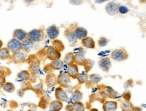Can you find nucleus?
I'll list each match as a JSON object with an SVG mask.
<instances>
[{
	"label": "nucleus",
	"mask_w": 146,
	"mask_h": 111,
	"mask_svg": "<svg viewBox=\"0 0 146 111\" xmlns=\"http://www.w3.org/2000/svg\"><path fill=\"white\" fill-rule=\"evenodd\" d=\"M111 57L114 61H123L127 59L129 55H128L127 52L125 49H118L113 51L112 54H111Z\"/></svg>",
	"instance_id": "f257e3e1"
},
{
	"label": "nucleus",
	"mask_w": 146,
	"mask_h": 111,
	"mask_svg": "<svg viewBox=\"0 0 146 111\" xmlns=\"http://www.w3.org/2000/svg\"><path fill=\"white\" fill-rule=\"evenodd\" d=\"M43 31L39 29H33L27 34V38L31 40L33 43L41 41L43 39Z\"/></svg>",
	"instance_id": "f03ea898"
},
{
	"label": "nucleus",
	"mask_w": 146,
	"mask_h": 111,
	"mask_svg": "<svg viewBox=\"0 0 146 111\" xmlns=\"http://www.w3.org/2000/svg\"><path fill=\"white\" fill-rule=\"evenodd\" d=\"M7 45H8V49H9V51L12 52L13 53L21 51L22 49L21 42L18 41L14 39H12L10 41H9Z\"/></svg>",
	"instance_id": "7ed1b4c3"
},
{
	"label": "nucleus",
	"mask_w": 146,
	"mask_h": 111,
	"mask_svg": "<svg viewBox=\"0 0 146 111\" xmlns=\"http://www.w3.org/2000/svg\"><path fill=\"white\" fill-rule=\"evenodd\" d=\"M46 55H47V58L51 60H52V61L60 59V57H61V54H60V53L59 51H58L56 49H55L54 47H47L46 50Z\"/></svg>",
	"instance_id": "20e7f679"
},
{
	"label": "nucleus",
	"mask_w": 146,
	"mask_h": 111,
	"mask_svg": "<svg viewBox=\"0 0 146 111\" xmlns=\"http://www.w3.org/2000/svg\"><path fill=\"white\" fill-rule=\"evenodd\" d=\"M118 8L119 5L113 1H110L106 6V11L110 16H114L118 12Z\"/></svg>",
	"instance_id": "39448f33"
},
{
	"label": "nucleus",
	"mask_w": 146,
	"mask_h": 111,
	"mask_svg": "<svg viewBox=\"0 0 146 111\" xmlns=\"http://www.w3.org/2000/svg\"><path fill=\"white\" fill-rule=\"evenodd\" d=\"M27 34L26 31L22 29H16L13 32V39L20 42H23L27 39Z\"/></svg>",
	"instance_id": "423d86ee"
},
{
	"label": "nucleus",
	"mask_w": 146,
	"mask_h": 111,
	"mask_svg": "<svg viewBox=\"0 0 146 111\" xmlns=\"http://www.w3.org/2000/svg\"><path fill=\"white\" fill-rule=\"evenodd\" d=\"M47 34L48 36V37L52 40H55L56 38L58 37V35L60 34L59 29L57 26H51L47 28Z\"/></svg>",
	"instance_id": "0eeeda50"
},
{
	"label": "nucleus",
	"mask_w": 146,
	"mask_h": 111,
	"mask_svg": "<svg viewBox=\"0 0 146 111\" xmlns=\"http://www.w3.org/2000/svg\"><path fill=\"white\" fill-rule=\"evenodd\" d=\"M55 95H56V97L58 100L60 102L66 101L68 99V96L66 92L62 88H58L56 89Z\"/></svg>",
	"instance_id": "6e6552de"
},
{
	"label": "nucleus",
	"mask_w": 146,
	"mask_h": 111,
	"mask_svg": "<svg viewBox=\"0 0 146 111\" xmlns=\"http://www.w3.org/2000/svg\"><path fill=\"white\" fill-rule=\"evenodd\" d=\"M74 36L77 39L83 40V39L87 37V30L83 27H77L75 30L73 31Z\"/></svg>",
	"instance_id": "1a4fd4ad"
},
{
	"label": "nucleus",
	"mask_w": 146,
	"mask_h": 111,
	"mask_svg": "<svg viewBox=\"0 0 146 111\" xmlns=\"http://www.w3.org/2000/svg\"><path fill=\"white\" fill-rule=\"evenodd\" d=\"M99 67L104 72H108L110 70L111 67V61L108 58H104L102 59L98 63Z\"/></svg>",
	"instance_id": "9d476101"
},
{
	"label": "nucleus",
	"mask_w": 146,
	"mask_h": 111,
	"mask_svg": "<svg viewBox=\"0 0 146 111\" xmlns=\"http://www.w3.org/2000/svg\"><path fill=\"white\" fill-rule=\"evenodd\" d=\"M12 59L15 63H24L26 61V55L23 52H17L13 53L12 55Z\"/></svg>",
	"instance_id": "9b49d317"
},
{
	"label": "nucleus",
	"mask_w": 146,
	"mask_h": 111,
	"mask_svg": "<svg viewBox=\"0 0 146 111\" xmlns=\"http://www.w3.org/2000/svg\"><path fill=\"white\" fill-rule=\"evenodd\" d=\"M81 44L84 47L87 49H95V47H96L94 40L92 38L88 37V36L81 40Z\"/></svg>",
	"instance_id": "f8f14e48"
},
{
	"label": "nucleus",
	"mask_w": 146,
	"mask_h": 111,
	"mask_svg": "<svg viewBox=\"0 0 146 111\" xmlns=\"http://www.w3.org/2000/svg\"><path fill=\"white\" fill-rule=\"evenodd\" d=\"M70 81V78L67 74H60L57 79V82L62 86H67Z\"/></svg>",
	"instance_id": "ddd939ff"
},
{
	"label": "nucleus",
	"mask_w": 146,
	"mask_h": 111,
	"mask_svg": "<svg viewBox=\"0 0 146 111\" xmlns=\"http://www.w3.org/2000/svg\"><path fill=\"white\" fill-rule=\"evenodd\" d=\"M67 73L69 77L72 78H76L78 75V68L77 65L75 64H72L69 65L67 70Z\"/></svg>",
	"instance_id": "4468645a"
},
{
	"label": "nucleus",
	"mask_w": 146,
	"mask_h": 111,
	"mask_svg": "<svg viewBox=\"0 0 146 111\" xmlns=\"http://www.w3.org/2000/svg\"><path fill=\"white\" fill-rule=\"evenodd\" d=\"M34 43L31 40L29 39H26L25 41L22 42V49L26 52H29L31 50L33 47Z\"/></svg>",
	"instance_id": "2eb2a0df"
},
{
	"label": "nucleus",
	"mask_w": 146,
	"mask_h": 111,
	"mask_svg": "<svg viewBox=\"0 0 146 111\" xmlns=\"http://www.w3.org/2000/svg\"><path fill=\"white\" fill-rule=\"evenodd\" d=\"M85 53L83 50L80 51L74 55V61L78 63H83L85 61Z\"/></svg>",
	"instance_id": "dca6fc26"
},
{
	"label": "nucleus",
	"mask_w": 146,
	"mask_h": 111,
	"mask_svg": "<svg viewBox=\"0 0 146 111\" xmlns=\"http://www.w3.org/2000/svg\"><path fill=\"white\" fill-rule=\"evenodd\" d=\"M117 107V104L115 102L108 101L106 102L103 106V109L104 111H115Z\"/></svg>",
	"instance_id": "f3484780"
},
{
	"label": "nucleus",
	"mask_w": 146,
	"mask_h": 111,
	"mask_svg": "<svg viewBox=\"0 0 146 111\" xmlns=\"http://www.w3.org/2000/svg\"><path fill=\"white\" fill-rule=\"evenodd\" d=\"M64 63L67 65H72L74 62V55L72 53H68L65 55L64 58Z\"/></svg>",
	"instance_id": "a211bd4d"
},
{
	"label": "nucleus",
	"mask_w": 146,
	"mask_h": 111,
	"mask_svg": "<svg viewBox=\"0 0 146 111\" xmlns=\"http://www.w3.org/2000/svg\"><path fill=\"white\" fill-rule=\"evenodd\" d=\"M63 104L59 100L53 101L50 104V110L52 111H60L62 108Z\"/></svg>",
	"instance_id": "6ab92c4d"
},
{
	"label": "nucleus",
	"mask_w": 146,
	"mask_h": 111,
	"mask_svg": "<svg viewBox=\"0 0 146 111\" xmlns=\"http://www.w3.org/2000/svg\"><path fill=\"white\" fill-rule=\"evenodd\" d=\"M10 51L8 48H1L0 49V59L5 60L10 57Z\"/></svg>",
	"instance_id": "aec40b11"
},
{
	"label": "nucleus",
	"mask_w": 146,
	"mask_h": 111,
	"mask_svg": "<svg viewBox=\"0 0 146 111\" xmlns=\"http://www.w3.org/2000/svg\"><path fill=\"white\" fill-rule=\"evenodd\" d=\"M51 65H52V68L54 69L55 70H60L63 67L64 62L61 59H57L55 60V61H52Z\"/></svg>",
	"instance_id": "412c9836"
},
{
	"label": "nucleus",
	"mask_w": 146,
	"mask_h": 111,
	"mask_svg": "<svg viewBox=\"0 0 146 111\" xmlns=\"http://www.w3.org/2000/svg\"><path fill=\"white\" fill-rule=\"evenodd\" d=\"M30 77V74L28 71L23 70L21 72H19L17 75V78L18 79L21 80V81H25L27 80Z\"/></svg>",
	"instance_id": "4be33fe9"
},
{
	"label": "nucleus",
	"mask_w": 146,
	"mask_h": 111,
	"mask_svg": "<svg viewBox=\"0 0 146 111\" xmlns=\"http://www.w3.org/2000/svg\"><path fill=\"white\" fill-rule=\"evenodd\" d=\"M15 85L11 82H5L4 85L3 86V89L5 92L8 93H12L15 91Z\"/></svg>",
	"instance_id": "5701e85b"
},
{
	"label": "nucleus",
	"mask_w": 146,
	"mask_h": 111,
	"mask_svg": "<svg viewBox=\"0 0 146 111\" xmlns=\"http://www.w3.org/2000/svg\"><path fill=\"white\" fill-rule=\"evenodd\" d=\"M52 47H54L55 49L58 51H62L64 49V45L60 41L58 40H55L52 43Z\"/></svg>",
	"instance_id": "b1692460"
},
{
	"label": "nucleus",
	"mask_w": 146,
	"mask_h": 111,
	"mask_svg": "<svg viewBox=\"0 0 146 111\" xmlns=\"http://www.w3.org/2000/svg\"><path fill=\"white\" fill-rule=\"evenodd\" d=\"M83 98V94L79 90H76L72 94V99L74 102H80Z\"/></svg>",
	"instance_id": "393cba45"
},
{
	"label": "nucleus",
	"mask_w": 146,
	"mask_h": 111,
	"mask_svg": "<svg viewBox=\"0 0 146 111\" xmlns=\"http://www.w3.org/2000/svg\"><path fill=\"white\" fill-rule=\"evenodd\" d=\"M89 79H90L91 82L93 83H98L100 82L102 79V77L101 76L98 75V74H92L89 76Z\"/></svg>",
	"instance_id": "a878e982"
},
{
	"label": "nucleus",
	"mask_w": 146,
	"mask_h": 111,
	"mask_svg": "<svg viewBox=\"0 0 146 111\" xmlns=\"http://www.w3.org/2000/svg\"><path fill=\"white\" fill-rule=\"evenodd\" d=\"M122 108L124 111H132L133 107L131 102H129V101H125L122 104Z\"/></svg>",
	"instance_id": "bb28decb"
},
{
	"label": "nucleus",
	"mask_w": 146,
	"mask_h": 111,
	"mask_svg": "<svg viewBox=\"0 0 146 111\" xmlns=\"http://www.w3.org/2000/svg\"><path fill=\"white\" fill-rule=\"evenodd\" d=\"M76 78H77L78 82L80 83H84L86 82V81H87L89 76L86 74H78Z\"/></svg>",
	"instance_id": "cd10ccee"
},
{
	"label": "nucleus",
	"mask_w": 146,
	"mask_h": 111,
	"mask_svg": "<svg viewBox=\"0 0 146 111\" xmlns=\"http://www.w3.org/2000/svg\"><path fill=\"white\" fill-rule=\"evenodd\" d=\"M67 36V39L69 41V43H70L71 45L72 44H76V43L77 42V39L76 38V36H74L73 32H69V33L66 35Z\"/></svg>",
	"instance_id": "c85d7f7f"
},
{
	"label": "nucleus",
	"mask_w": 146,
	"mask_h": 111,
	"mask_svg": "<svg viewBox=\"0 0 146 111\" xmlns=\"http://www.w3.org/2000/svg\"><path fill=\"white\" fill-rule=\"evenodd\" d=\"M73 107H74V110L75 111H85V106L81 102H74L73 104Z\"/></svg>",
	"instance_id": "c756f323"
},
{
	"label": "nucleus",
	"mask_w": 146,
	"mask_h": 111,
	"mask_svg": "<svg viewBox=\"0 0 146 111\" xmlns=\"http://www.w3.org/2000/svg\"><path fill=\"white\" fill-rule=\"evenodd\" d=\"M57 80L56 79L55 76H48L47 78V84L48 86H54V85L56 83Z\"/></svg>",
	"instance_id": "7c9ffc66"
},
{
	"label": "nucleus",
	"mask_w": 146,
	"mask_h": 111,
	"mask_svg": "<svg viewBox=\"0 0 146 111\" xmlns=\"http://www.w3.org/2000/svg\"><path fill=\"white\" fill-rule=\"evenodd\" d=\"M108 43V40L105 37H101L98 40V45L100 47H106Z\"/></svg>",
	"instance_id": "2f4dec72"
},
{
	"label": "nucleus",
	"mask_w": 146,
	"mask_h": 111,
	"mask_svg": "<svg viewBox=\"0 0 146 111\" xmlns=\"http://www.w3.org/2000/svg\"><path fill=\"white\" fill-rule=\"evenodd\" d=\"M30 69L32 73H33V74H36L39 70V65L36 64V63H34V64H33L31 66Z\"/></svg>",
	"instance_id": "473e14b6"
},
{
	"label": "nucleus",
	"mask_w": 146,
	"mask_h": 111,
	"mask_svg": "<svg viewBox=\"0 0 146 111\" xmlns=\"http://www.w3.org/2000/svg\"><path fill=\"white\" fill-rule=\"evenodd\" d=\"M129 12V9L125 5H119V8H118V12H120V14H127Z\"/></svg>",
	"instance_id": "72a5a7b5"
},
{
	"label": "nucleus",
	"mask_w": 146,
	"mask_h": 111,
	"mask_svg": "<svg viewBox=\"0 0 146 111\" xmlns=\"http://www.w3.org/2000/svg\"><path fill=\"white\" fill-rule=\"evenodd\" d=\"M5 83V79L3 76H0V88H2Z\"/></svg>",
	"instance_id": "f704fd0d"
},
{
	"label": "nucleus",
	"mask_w": 146,
	"mask_h": 111,
	"mask_svg": "<svg viewBox=\"0 0 146 111\" xmlns=\"http://www.w3.org/2000/svg\"><path fill=\"white\" fill-rule=\"evenodd\" d=\"M66 111H74V107L71 106V105H68L66 108Z\"/></svg>",
	"instance_id": "c9c22d12"
},
{
	"label": "nucleus",
	"mask_w": 146,
	"mask_h": 111,
	"mask_svg": "<svg viewBox=\"0 0 146 111\" xmlns=\"http://www.w3.org/2000/svg\"><path fill=\"white\" fill-rule=\"evenodd\" d=\"M71 3H74V5H76L77 4V5L81 4L82 3H83V1H70Z\"/></svg>",
	"instance_id": "e433bc0d"
},
{
	"label": "nucleus",
	"mask_w": 146,
	"mask_h": 111,
	"mask_svg": "<svg viewBox=\"0 0 146 111\" xmlns=\"http://www.w3.org/2000/svg\"><path fill=\"white\" fill-rule=\"evenodd\" d=\"M132 111H142L141 108H133Z\"/></svg>",
	"instance_id": "4c0bfd02"
},
{
	"label": "nucleus",
	"mask_w": 146,
	"mask_h": 111,
	"mask_svg": "<svg viewBox=\"0 0 146 111\" xmlns=\"http://www.w3.org/2000/svg\"><path fill=\"white\" fill-rule=\"evenodd\" d=\"M2 46H3V42L0 40V49L2 48Z\"/></svg>",
	"instance_id": "58836bf2"
},
{
	"label": "nucleus",
	"mask_w": 146,
	"mask_h": 111,
	"mask_svg": "<svg viewBox=\"0 0 146 111\" xmlns=\"http://www.w3.org/2000/svg\"><path fill=\"white\" fill-rule=\"evenodd\" d=\"M96 3H104V1H96Z\"/></svg>",
	"instance_id": "ea45409f"
},
{
	"label": "nucleus",
	"mask_w": 146,
	"mask_h": 111,
	"mask_svg": "<svg viewBox=\"0 0 146 111\" xmlns=\"http://www.w3.org/2000/svg\"><path fill=\"white\" fill-rule=\"evenodd\" d=\"M90 111H98V110H97V109H92V110H90Z\"/></svg>",
	"instance_id": "a19ab883"
},
{
	"label": "nucleus",
	"mask_w": 146,
	"mask_h": 111,
	"mask_svg": "<svg viewBox=\"0 0 146 111\" xmlns=\"http://www.w3.org/2000/svg\"><path fill=\"white\" fill-rule=\"evenodd\" d=\"M28 111H35V110H28Z\"/></svg>",
	"instance_id": "79ce46f5"
},
{
	"label": "nucleus",
	"mask_w": 146,
	"mask_h": 111,
	"mask_svg": "<svg viewBox=\"0 0 146 111\" xmlns=\"http://www.w3.org/2000/svg\"><path fill=\"white\" fill-rule=\"evenodd\" d=\"M8 111H12V110H8Z\"/></svg>",
	"instance_id": "37998d69"
}]
</instances>
